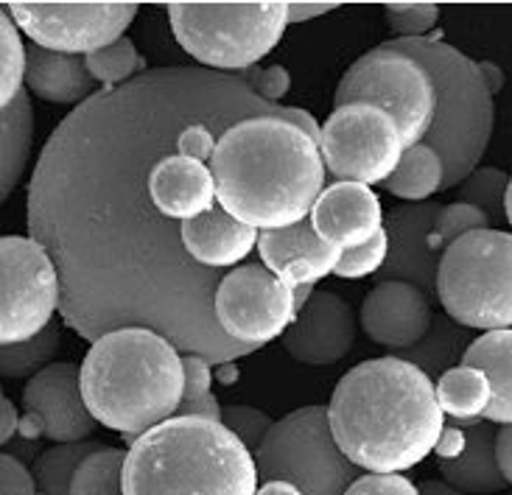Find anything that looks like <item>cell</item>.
Returning <instances> with one entry per match:
<instances>
[{"mask_svg": "<svg viewBox=\"0 0 512 495\" xmlns=\"http://www.w3.org/2000/svg\"><path fill=\"white\" fill-rule=\"evenodd\" d=\"M247 87L205 68H157L98 90L65 115L42 146L28 182V238L59 272V314L87 342L121 328H149L210 364L255 350L216 325L222 272L185 252L182 224L149 196V168L180 126Z\"/></svg>", "mask_w": 512, "mask_h": 495, "instance_id": "cell-1", "label": "cell"}, {"mask_svg": "<svg viewBox=\"0 0 512 495\" xmlns=\"http://www.w3.org/2000/svg\"><path fill=\"white\" fill-rule=\"evenodd\" d=\"M328 423L339 451L356 468L403 473L434 454L445 414L429 375L389 353L361 361L339 378Z\"/></svg>", "mask_w": 512, "mask_h": 495, "instance_id": "cell-2", "label": "cell"}, {"mask_svg": "<svg viewBox=\"0 0 512 495\" xmlns=\"http://www.w3.org/2000/svg\"><path fill=\"white\" fill-rule=\"evenodd\" d=\"M210 171L219 207L258 233L308 221L325 191L319 143L283 115L230 126L213 149Z\"/></svg>", "mask_w": 512, "mask_h": 495, "instance_id": "cell-3", "label": "cell"}, {"mask_svg": "<svg viewBox=\"0 0 512 495\" xmlns=\"http://www.w3.org/2000/svg\"><path fill=\"white\" fill-rule=\"evenodd\" d=\"M79 381L93 420L129 445L177 417L185 395L182 353L149 328H121L96 339L79 367Z\"/></svg>", "mask_w": 512, "mask_h": 495, "instance_id": "cell-4", "label": "cell"}, {"mask_svg": "<svg viewBox=\"0 0 512 495\" xmlns=\"http://www.w3.org/2000/svg\"><path fill=\"white\" fill-rule=\"evenodd\" d=\"M255 493V456L219 420L171 417L126 451L124 495Z\"/></svg>", "mask_w": 512, "mask_h": 495, "instance_id": "cell-5", "label": "cell"}, {"mask_svg": "<svg viewBox=\"0 0 512 495\" xmlns=\"http://www.w3.org/2000/svg\"><path fill=\"white\" fill-rule=\"evenodd\" d=\"M392 45L415 56L429 70L437 110L423 143L431 146L443 160V191L459 188L482 163L496 124L493 93L485 84L479 62H473L459 48L434 37L392 40Z\"/></svg>", "mask_w": 512, "mask_h": 495, "instance_id": "cell-6", "label": "cell"}, {"mask_svg": "<svg viewBox=\"0 0 512 495\" xmlns=\"http://www.w3.org/2000/svg\"><path fill=\"white\" fill-rule=\"evenodd\" d=\"M171 31L205 70L238 76L275 51L289 28V3H168Z\"/></svg>", "mask_w": 512, "mask_h": 495, "instance_id": "cell-7", "label": "cell"}, {"mask_svg": "<svg viewBox=\"0 0 512 495\" xmlns=\"http://www.w3.org/2000/svg\"><path fill=\"white\" fill-rule=\"evenodd\" d=\"M437 300L459 328L512 330V233L476 230L445 249Z\"/></svg>", "mask_w": 512, "mask_h": 495, "instance_id": "cell-8", "label": "cell"}, {"mask_svg": "<svg viewBox=\"0 0 512 495\" xmlns=\"http://www.w3.org/2000/svg\"><path fill=\"white\" fill-rule=\"evenodd\" d=\"M345 104H370L387 112L401 132L403 149H412L429 135L437 96L423 62L384 42L347 68L333 96V107Z\"/></svg>", "mask_w": 512, "mask_h": 495, "instance_id": "cell-9", "label": "cell"}, {"mask_svg": "<svg viewBox=\"0 0 512 495\" xmlns=\"http://www.w3.org/2000/svg\"><path fill=\"white\" fill-rule=\"evenodd\" d=\"M255 465L258 479L289 482L303 495H345L359 470L333 440L325 406H305L275 423Z\"/></svg>", "mask_w": 512, "mask_h": 495, "instance_id": "cell-10", "label": "cell"}, {"mask_svg": "<svg viewBox=\"0 0 512 495\" xmlns=\"http://www.w3.org/2000/svg\"><path fill=\"white\" fill-rule=\"evenodd\" d=\"M403 140L395 121L370 104L333 107L319 126V154L336 182L384 185L401 165Z\"/></svg>", "mask_w": 512, "mask_h": 495, "instance_id": "cell-11", "label": "cell"}, {"mask_svg": "<svg viewBox=\"0 0 512 495\" xmlns=\"http://www.w3.org/2000/svg\"><path fill=\"white\" fill-rule=\"evenodd\" d=\"M59 272L34 238H0V347L23 344L54 322Z\"/></svg>", "mask_w": 512, "mask_h": 495, "instance_id": "cell-12", "label": "cell"}, {"mask_svg": "<svg viewBox=\"0 0 512 495\" xmlns=\"http://www.w3.org/2000/svg\"><path fill=\"white\" fill-rule=\"evenodd\" d=\"M213 317L230 342L258 350L283 339L297 319L294 291L263 263H244L222 277L213 297Z\"/></svg>", "mask_w": 512, "mask_h": 495, "instance_id": "cell-13", "label": "cell"}, {"mask_svg": "<svg viewBox=\"0 0 512 495\" xmlns=\"http://www.w3.org/2000/svg\"><path fill=\"white\" fill-rule=\"evenodd\" d=\"M6 12L31 45L70 56H90L124 37L138 3H9Z\"/></svg>", "mask_w": 512, "mask_h": 495, "instance_id": "cell-14", "label": "cell"}, {"mask_svg": "<svg viewBox=\"0 0 512 495\" xmlns=\"http://www.w3.org/2000/svg\"><path fill=\"white\" fill-rule=\"evenodd\" d=\"M434 202H417L389 210L384 230L389 238V255L384 269L378 272V283H409L423 291L429 300H437V272L443 249L434 238V224L440 216Z\"/></svg>", "mask_w": 512, "mask_h": 495, "instance_id": "cell-15", "label": "cell"}, {"mask_svg": "<svg viewBox=\"0 0 512 495\" xmlns=\"http://www.w3.org/2000/svg\"><path fill=\"white\" fill-rule=\"evenodd\" d=\"M356 314L336 291L314 289L303 311L283 336V347L297 364L333 367L356 344Z\"/></svg>", "mask_w": 512, "mask_h": 495, "instance_id": "cell-16", "label": "cell"}, {"mask_svg": "<svg viewBox=\"0 0 512 495\" xmlns=\"http://www.w3.org/2000/svg\"><path fill=\"white\" fill-rule=\"evenodd\" d=\"M23 409L40 417L45 437L56 445L84 442L98 426L84 406L76 364H51L37 372L23 389Z\"/></svg>", "mask_w": 512, "mask_h": 495, "instance_id": "cell-17", "label": "cell"}, {"mask_svg": "<svg viewBox=\"0 0 512 495\" xmlns=\"http://www.w3.org/2000/svg\"><path fill=\"white\" fill-rule=\"evenodd\" d=\"M359 322L370 342L401 353L415 347L434 322L431 300L409 283H378L361 303Z\"/></svg>", "mask_w": 512, "mask_h": 495, "instance_id": "cell-18", "label": "cell"}, {"mask_svg": "<svg viewBox=\"0 0 512 495\" xmlns=\"http://www.w3.org/2000/svg\"><path fill=\"white\" fill-rule=\"evenodd\" d=\"M308 221L328 247L347 252L370 244L384 230V210L373 188L359 182H331L319 193Z\"/></svg>", "mask_w": 512, "mask_h": 495, "instance_id": "cell-19", "label": "cell"}, {"mask_svg": "<svg viewBox=\"0 0 512 495\" xmlns=\"http://www.w3.org/2000/svg\"><path fill=\"white\" fill-rule=\"evenodd\" d=\"M182 244L199 266L210 272H222V269H236L258 247V230L227 216L216 205L205 216L182 224Z\"/></svg>", "mask_w": 512, "mask_h": 495, "instance_id": "cell-20", "label": "cell"}, {"mask_svg": "<svg viewBox=\"0 0 512 495\" xmlns=\"http://www.w3.org/2000/svg\"><path fill=\"white\" fill-rule=\"evenodd\" d=\"M26 87L48 104H84L98 93V82L84 65V56L54 54L40 45H26Z\"/></svg>", "mask_w": 512, "mask_h": 495, "instance_id": "cell-21", "label": "cell"}, {"mask_svg": "<svg viewBox=\"0 0 512 495\" xmlns=\"http://www.w3.org/2000/svg\"><path fill=\"white\" fill-rule=\"evenodd\" d=\"M496 428L490 423L465 426V451L457 459H437V468L451 487L465 495H493L507 487L496 454Z\"/></svg>", "mask_w": 512, "mask_h": 495, "instance_id": "cell-22", "label": "cell"}, {"mask_svg": "<svg viewBox=\"0 0 512 495\" xmlns=\"http://www.w3.org/2000/svg\"><path fill=\"white\" fill-rule=\"evenodd\" d=\"M465 367H476L487 375L493 400L485 412L487 423L512 426V330H493L476 336L465 356Z\"/></svg>", "mask_w": 512, "mask_h": 495, "instance_id": "cell-23", "label": "cell"}, {"mask_svg": "<svg viewBox=\"0 0 512 495\" xmlns=\"http://www.w3.org/2000/svg\"><path fill=\"white\" fill-rule=\"evenodd\" d=\"M258 255L272 275H280L294 261H322L339 266V258H342L339 249L328 247L319 238L311 221H300L294 227L275 230V233H258Z\"/></svg>", "mask_w": 512, "mask_h": 495, "instance_id": "cell-24", "label": "cell"}, {"mask_svg": "<svg viewBox=\"0 0 512 495\" xmlns=\"http://www.w3.org/2000/svg\"><path fill=\"white\" fill-rule=\"evenodd\" d=\"M34 143V112L31 101L23 96L14 101L6 115H0V205L12 196L26 171Z\"/></svg>", "mask_w": 512, "mask_h": 495, "instance_id": "cell-25", "label": "cell"}, {"mask_svg": "<svg viewBox=\"0 0 512 495\" xmlns=\"http://www.w3.org/2000/svg\"><path fill=\"white\" fill-rule=\"evenodd\" d=\"M471 342L473 339L468 336V330L459 328L457 322H451L448 317H434L429 333L415 347L401 350V353H392V356L415 364L417 370L426 372L431 381L434 378L440 381L445 372L462 364V356H465V350H468Z\"/></svg>", "mask_w": 512, "mask_h": 495, "instance_id": "cell-26", "label": "cell"}, {"mask_svg": "<svg viewBox=\"0 0 512 495\" xmlns=\"http://www.w3.org/2000/svg\"><path fill=\"white\" fill-rule=\"evenodd\" d=\"M434 389H437V403H440L443 414L457 420V426L479 423L493 400V389H490L485 372L476 367H465V364L445 372L434 384Z\"/></svg>", "mask_w": 512, "mask_h": 495, "instance_id": "cell-27", "label": "cell"}, {"mask_svg": "<svg viewBox=\"0 0 512 495\" xmlns=\"http://www.w3.org/2000/svg\"><path fill=\"white\" fill-rule=\"evenodd\" d=\"M445 185V165L440 154L434 152L426 143H417L412 149H406L401 157V165L395 168V174L384 182L392 196L406 199V202H429L434 193L443 191Z\"/></svg>", "mask_w": 512, "mask_h": 495, "instance_id": "cell-28", "label": "cell"}, {"mask_svg": "<svg viewBox=\"0 0 512 495\" xmlns=\"http://www.w3.org/2000/svg\"><path fill=\"white\" fill-rule=\"evenodd\" d=\"M101 448H104L101 442L84 440L70 442V445H54V448L42 451L31 470L37 495H70V484H73L79 465Z\"/></svg>", "mask_w": 512, "mask_h": 495, "instance_id": "cell-29", "label": "cell"}, {"mask_svg": "<svg viewBox=\"0 0 512 495\" xmlns=\"http://www.w3.org/2000/svg\"><path fill=\"white\" fill-rule=\"evenodd\" d=\"M59 344H62L59 325L51 322L40 336H34L28 342L0 347V378H12V381L34 378L37 372L51 367V361L59 353Z\"/></svg>", "mask_w": 512, "mask_h": 495, "instance_id": "cell-30", "label": "cell"}, {"mask_svg": "<svg viewBox=\"0 0 512 495\" xmlns=\"http://www.w3.org/2000/svg\"><path fill=\"white\" fill-rule=\"evenodd\" d=\"M26 84V45L20 40V28L14 26L9 12L0 6V115L12 110L23 96Z\"/></svg>", "mask_w": 512, "mask_h": 495, "instance_id": "cell-31", "label": "cell"}, {"mask_svg": "<svg viewBox=\"0 0 512 495\" xmlns=\"http://www.w3.org/2000/svg\"><path fill=\"white\" fill-rule=\"evenodd\" d=\"M124 462V451L104 445L79 465L70 495H124Z\"/></svg>", "mask_w": 512, "mask_h": 495, "instance_id": "cell-32", "label": "cell"}, {"mask_svg": "<svg viewBox=\"0 0 512 495\" xmlns=\"http://www.w3.org/2000/svg\"><path fill=\"white\" fill-rule=\"evenodd\" d=\"M84 65L90 70V76L101 84V90L121 87V84L132 82L140 73H146V59H140L138 48L129 37H121V40L101 48L96 54L84 56Z\"/></svg>", "mask_w": 512, "mask_h": 495, "instance_id": "cell-33", "label": "cell"}, {"mask_svg": "<svg viewBox=\"0 0 512 495\" xmlns=\"http://www.w3.org/2000/svg\"><path fill=\"white\" fill-rule=\"evenodd\" d=\"M510 177L501 168H476L471 177L459 185V202L482 210L496 227L504 221V199H507Z\"/></svg>", "mask_w": 512, "mask_h": 495, "instance_id": "cell-34", "label": "cell"}, {"mask_svg": "<svg viewBox=\"0 0 512 495\" xmlns=\"http://www.w3.org/2000/svg\"><path fill=\"white\" fill-rule=\"evenodd\" d=\"M490 227L493 224L482 210L465 205V202H451V205L440 207V216H437V224H434V238L445 252L451 244H457L459 238L476 233V230H490Z\"/></svg>", "mask_w": 512, "mask_h": 495, "instance_id": "cell-35", "label": "cell"}, {"mask_svg": "<svg viewBox=\"0 0 512 495\" xmlns=\"http://www.w3.org/2000/svg\"><path fill=\"white\" fill-rule=\"evenodd\" d=\"M387 26L398 34V40H420L440 20V6L434 3H387L384 6Z\"/></svg>", "mask_w": 512, "mask_h": 495, "instance_id": "cell-36", "label": "cell"}, {"mask_svg": "<svg viewBox=\"0 0 512 495\" xmlns=\"http://www.w3.org/2000/svg\"><path fill=\"white\" fill-rule=\"evenodd\" d=\"M387 255H389V238H387V230H381V233L375 235L370 244H364V247H359V249H347V252H342L339 266H336V272H333V275L342 277V280L375 277L378 272H381V269H384Z\"/></svg>", "mask_w": 512, "mask_h": 495, "instance_id": "cell-37", "label": "cell"}, {"mask_svg": "<svg viewBox=\"0 0 512 495\" xmlns=\"http://www.w3.org/2000/svg\"><path fill=\"white\" fill-rule=\"evenodd\" d=\"M222 423L244 442V448L252 454L261 448L266 434L275 426V420L269 414L261 412V409H252V406H227L222 412Z\"/></svg>", "mask_w": 512, "mask_h": 495, "instance_id": "cell-38", "label": "cell"}, {"mask_svg": "<svg viewBox=\"0 0 512 495\" xmlns=\"http://www.w3.org/2000/svg\"><path fill=\"white\" fill-rule=\"evenodd\" d=\"M238 79H244L252 87V93L263 101H269V104H280V98L289 96L291 90V76L283 65L244 70V73H238Z\"/></svg>", "mask_w": 512, "mask_h": 495, "instance_id": "cell-39", "label": "cell"}, {"mask_svg": "<svg viewBox=\"0 0 512 495\" xmlns=\"http://www.w3.org/2000/svg\"><path fill=\"white\" fill-rule=\"evenodd\" d=\"M345 495H420V490L401 473H370L359 476Z\"/></svg>", "mask_w": 512, "mask_h": 495, "instance_id": "cell-40", "label": "cell"}, {"mask_svg": "<svg viewBox=\"0 0 512 495\" xmlns=\"http://www.w3.org/2000/svg\"><path fill=\"white\" fill-rule=\"evenodd\" d=\"M182 367H185V395H182V403L210 398L213 395V367H210L208 358L182 356Z\"/></svg>", "mask_w": 512, "mask_h": 495, "instance_id": "cell-41", "label": "cell"}, {"mask_svg": "<svg viewBox=\"0 0 512 495\" xmlns=\"http://www.w3.org/2000/svg\"><path fill=\"white\" fill-rule=\"evenodd\" d=\"M0 495H37L34 476L9 454H0Z\"/></svg>", "mask_w": 512, "mask_h": 495, "instance_id": "cell-42", "label": "cell"}, {"mask_svg": "<svg viewBox=\"0 0 512 495\" xmlns=\"http://www.w3.org/2000/svg\"><path fill=\"white\" fill-rule=\"evenodd\" d=\"M437 459H457L465 451V428L445 426L443 437L437 442Z\"/></svg>", "mask_w": 512, "mask_h": 495, "instance_id": "cell-43", "label": "cell"}, {"mask_svg": "<svg viewBox=\"0 0 512 495\" xmlns=\"http://www.w3.org/2000/svg\"><path fill=\"white\" fill-rule=\"evenodd\" d=\"M336 9H339V3H289V26H300V23H308L314 17L336 12Z\"/></svg>", "mask_w": 512, "mask_h": 495, "instance_id": "cell-44", "label": "cell"}, {"mask_svg": "<svg viewBox=\"0 0 512 495\" xmlns=\"http://www.w3.org/2000/svg\"><path fill=\"white\" fill-rule=\"evenodd\" d=\"M17 431H20V414L12 400L3 395V386H0V445H6Z\"/></svg>", "mask_w": 512, "mask_h": 495, "instance_id": "cell-45", "label": "cell"}, {"mask_svg": "<svg viewBox=\"0 0 512 495\" xmlns=\"http://www.w3.org/2000/svg\"><path fill=\"white\" fill-rule=\"evenodd\" d=\"M222 406H219V400L213 398H202V400H194V403H182L180 412L177 417H205V420H219L222 423Z\"/></svg>", "mask_w": 512, "mask_h": 495, "instance_id": "cell-46", "label": "cell"}, {"mask_svg": "<svg viewBox=\"0 0 512 495\" xmlns=\"http://www.w3.org/2000/svg\"><path fill=\"white\" fill-rule=\"evenodd\" d=\"M496 454H499V468L507 484H512V426H504L496 434Z\"/></svg>", "mask_w": 512, "mask_h": 495, "instance_id": "cell-47", "label": "cell"}, {"mask_svg": "<svg viewBox=\"0 0 512 495\" xmlns=\"http://www.w3.org/2000/svg\"><path fill=\"white\" fill-rule=\"evenodd\" d=\"M20 434H23L26 440H37V437H45V426H42V420L37 414L26 412L20 417Z\"/></svg>", "mask_w": 512, "mask_h": 495, "instance_id": "cell-48", "label": "cell"}, {"mask_svg": "<svg viewBox=\"0 0 512 495\" xmlns=\"http://www.w3.org/2000/svg\"><path fill=\"white\" fill-rule=\"evenodd\" d=\"M479 70H482V76H485V84L490 87V93L496 96L501 87H504V73H501L499 65H493V62H479Z\"/></svg>", "mask_w": 512, "mask_h": 495, "instance_id": "cell-49", "label": "cell"}, {"mask_svg": "<svg viewBox=\"0 0 512 495\" xmlns=\"http://www.w3.org/2000/svg\"><path fill=\"white\" fill-rule=\"evenodd\" d=\"M417 490H420V495H465L448 482H423Z\"/></svg>", "mask_w": 512, "mask_h": 495, "instance_id": "cell-50", "label": "cell"}, {"mask_svg": "<svg viewBox=\"0 0 512 495\" xmlns=\"http://www.w3.org/2000/svg\"><path fill=\"white\" fill-rule=\"evenodd\" d=\"M255 495H303L289 482H266Z\"/></svg>", "mask_w": 512, "mask_h": 495, "instance_id": "cell-51", "label": "cell"}, {"mask_svg": "<svg viewBox=\"0 0 512 495\" xmlns=\"http://www.w3.org/2000/svg\"><path fill=\"white\" fill-rule=\"evenodd\" d=\"M233 378H238L236 361H230V364H222V381H233Z\"/></svg>", "mask_w": 512, "mask_h": 495, "instance_id": "cell-52", "label": "cell"}, {"mask_svg": "<svg viewBox=\"0 0 512 495\" xmlns=\"http://www.w3.org/2000/svg\"><path fill=\"white\" fill-rule=\"evenodd\" d=\"M504 219L510 221V227H512V177H510V185H507V199H504Z\"/></svg>", "mask_w": 512, "mask_h": 495, "instance_id": "cell-53", "label": "cell"}]
</instances>
